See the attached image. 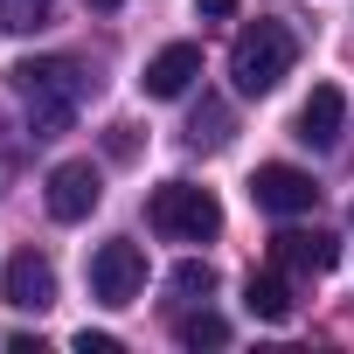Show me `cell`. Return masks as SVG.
<instances>
[{"label":"cell","mask_w":354,"mask_h":354,"mask_svg":"<svg viewBox=\"0 0 354 354\" xmlns=\"http://www.w3.org/2000/svg\"><path fill=\"white\" fill-rule=\"evenodd\" d=\"M8 77H15V91L28 97V132H35V139H56V132H70V118H77V97H84V77H77V63H63V56H42V63H15Z\"/></svg>","instance_id":"cell-1"},{"label":"cell","mask_w":354,"mask_h":354,"mask_svg":"<svg viewBox=\"0 0 354 354\" xmlns=\"http://www.w3.org/2000/svg\"><path fill=\"white\" fill-rule=\"evenodd\" d=\"M292 56H299V42H292L285 21H250L230 49V77H236L243 97H264V91H278L292 77Z\"/></svg>","instance_id":"cell-2"},{"label":"cell","mask_w":354,"mask_h":354,"mask_svg":"<svg viewBox=\"0 0 354 354\" xmlns=\"http://www.w3.org/2000/svg\"><path fill=\"white\" fill-rule=\"evenodd\" d=\"M146 216H153V230H160L167 243H209V236L223 230V202H216L209 188H195V181H167V188H153Z\"/></svg>","instance_id":"cell-3"},{"label":"cell","mask_w":354,"mask_h":354,"mask_svg":"<svg viewBox=\"0 0 354 354\" xmlns=\"http://www.w3.org/2000/svg\"><path fill=\"white\" fill-rule=\"evenodd\" d=\"M91 292L104 299V306H132L139 292H146V250L139 243H104L97 257H91Z\"/></svg>","instance_id":"cell-4"},{"label":"cell","mask_w":354,"mask_h":354,"mask_svg":"<svg viewBox=\"0 0 354 354\" xmlns=\"http://www.w3.org/2000/svg\"><path fill=\"white\" fill-rule=\"evenodd\" d=\"M313 174H299V167H285V160H271V167H257L250 174V202L257 209H271V216H299V209H313Z\"/></svg>","instance_id":"cell-5"},{"label":"cell","mask_w":354,"mask_h":354,"mask_svg":"<svg viewBox=\"0 0 354 354\" xmlns=\"http://www.w3.org/2000/svg\"><path fill=\"white\" fill-rule=\"evenodd\" d=\"M97 195H104V181H97L91 160H63V167L49 174V216H56V223H84V216L97 209Z\"/></svg>","instance_id":"cell-6"},{"label":"cell","mask_w":354,"mask_h":354,"mask_svg":"<svg viewBox=\"0 0 354 354\" xmlns=\"http://www.w3.org/2000/svg\"><path fill=\"white\" fill-rule=\"evenodd\" d=\"M0 292H8L15 313H49V306H56V271H49V257L15 250V257H8V278H0Z\"/></svg>","instance_id":"cell-7"},{"label":"cell","mask_w":354,"mask_h":354,"mask_svg":"<svg viewBox=\"0 0 354 354\" xmlns=\"http://www.w3.org/2000/svg\"><path fill=\"white\" fill-rule=\"evenodd\" d=\"M195 77H202V49H195V42H174V49H160V56L146 63L139 91H146V97H181Z\"/></svg>","instance_id":"cell-8"},{"label":"cell","mask_w":354,"mask_h":354,"mask_svg":"<svg viewBox=\"0 0 354 354\" xmlns=\"http://www.w3.org/2000/svg\"><path fill=\"white\" fill-rule=\"evenodd\" d=\"M340 125H347V97L333 84H319L306 104H299V139L306 146H340Z\"/></svg>","instance_id":"cell-9"},{"label":"cell","mask_w":354,"mask_h":354,"mask_svg":"<svg viewBox=\"0 0 354 354\" xmlns=\"http://www.w3.org/2000/svg\"><path fill=\"white\" fill-rule=\"evenodd\" d=\"M278 264H292V271H333L340 264V250H333V236H319V230H285L278 236Z\"/></svg>","instance_id":"cell-10"},{"label":"cell","mask_w":354,"mask_h":354,"mask_svg":"<svg viewBox=\"0 0 354 354\" xmlns=\"http://www.w3.org/2000/svg\"><path fill=\"white\" fill-rule=\"evenodd\" d=\"M243 306H250L257 319H292V285H285L278 271H264V278L243 285Z\"/></svg>","instance_id":"cell-11"},{"label":"cell","mask_w":354,"mask_h":354,"mask_svg":"<svg viewBox=\"0 0 354 354\" xmlns=\"http://www.w3.org/2000/svg\"><path fill=\"white\" fill-rule=\"evenodd\" d=\"M42 21H49V0H0V28L8 35H28Z\"/></svg>","instance_id":"cell-12"},{"label":"cell","mask_w":354,"mask_h":354,"mask_svg":"<svg viewBox=\"0 0 354 354\" xmlns=\"http://www.w3.org/2000/svg\"><path fill=\"white\" fill-rule=\"evenodd\" d=\"M223 340H230V319H216V313L181 319V347H223Z\"/></svg>","instance_id":"cell-13"},{"label":"cell","mask_w":354,"mask_h":354,"mask_svg":"<svg viewBox=\"0 0 354 354\" xmlns=\"http://www.w3.org/2000/svg\"><path fill=\"white\" fill-rule=\"evenodd\" d=\"M174 292H181V299H209V292H216V271H209L202 257H188V264H174Z\"/></svg>","instance_id":"cell-14"},{"label":"cell","mask_w":354,"mask_h":354,"mask_svg":"<svg viewBox=\"0 0 354 354\" xmlns=\"http://www.w3.org/2000/svg\"><path fill=\"white\" fill-rule=\"evenodd\" d=\"M188 139H195V146H223V139H230V111H223V104H202L195 125H188Z\"/></svg>","instance_id":"cell-15"},{"label":"cell","mask_w":354,"mask_h":354,"mask_svg":"<svg viewBox=\"0 0 354 354\" xmlns=\"http://www.w3.org/2000/svg\"><path fill=\"white\" fill-rule=\"evenodd\" d=\"M77 347H84V354H118V340H111V333H91V326L77 333Z\"/></svg>","instance_id":"cell-16"},{"label":"cell","mask_w":354,"mask_h":354,"mask_svg":"<svg viewBox=\"0 0 354 354\" xmlns=\"http://www.w3.org/2000/svg\"><path fill=\"white\" fill-rule=\"evenodd\" d=\"M195 8H202L209 21H230V15H236V0H195Z\"/></svg>","instance_id":"cell-17"},{"label":"cell","mask_w":354,"mask_h":354,"mask_svg":"<svg viewBox=\"0 0 354 354\" xmlns=\"http://www.w3.org/2000/svg\"><path fill=\"white\" fill-rule=\"evenodd\" d=\"M91 8H118V0H91Z\"/></svg>","instance_id":"cell-18"}]
</instances>
